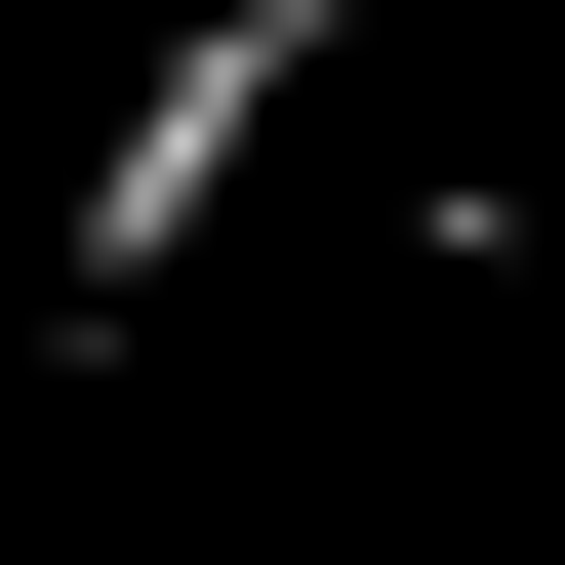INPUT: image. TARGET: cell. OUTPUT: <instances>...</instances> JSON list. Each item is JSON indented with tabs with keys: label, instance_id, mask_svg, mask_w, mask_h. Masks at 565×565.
<instances>
[{
	"label": "cell",
	"instance_id": "6da1fadb",
	"mask_svg": "<svg viewBox=\"0 0 565 565\" xmlns=\"http://www.w3.org/2000/svg\"><path fill=\"white\" fill-rule=\"evenodd\" d=\"M323 41H364V0H202L162 82H121V162H82V282H162V243H202V202H243V162H282V82H323Z\"/></svg>",
	"mask_w": 565,
	"mask_h": 565
}]
</instances>
